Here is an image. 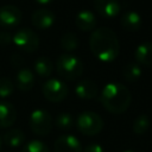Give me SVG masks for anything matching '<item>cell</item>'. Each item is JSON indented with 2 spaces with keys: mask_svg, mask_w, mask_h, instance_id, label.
<instances>
[{
  "mask_svg": "<svg viewBox=\"0 0 152 152\" xmlns=\"http://www.w3.org/2000/svg\"><path fill=\"white\" fill-rule=\"evenodd\" d=\"M89 48L91 53L104 63L115 61L120 53L118 36L109 27L95 28L89 37Z\"/></svg>",
  "mask_w": 152,
  "mask_h": 152,
  "instance_id": "cell-1",
  "label": "cell"
},
{
  "mask_svg": "<svg viewBox=\"0 0 152 152\" xmlns=\"http://www.w3.org/2000/svg\"><path fill=\"white\" fill-rule=\"evenodd\" d=\"M100 102L109 113L121 114L128 109L132 102V94L128 88L121 83L112 82L103 87L100 95Z\"/></svg>",
  "mask_w": 152,
  "mask_h": 152,
  "instance_id": "cell-2",
  "label": "cell"
},
{
  "mask_svg": "<svg viewBox=\"0 0 152 152\" xmlns=\"http://www.w3.org/2000/svg\"><path fill=\"white\" fill-rule=\"evenodd\" d=\"M56 70L62 78L66 81H74L82 76L84 71V65L82 61L76 56L70 53H63L56 61Z\"/></svg>",
  "mask_w": 152,
  "mask_h": 152,
  "instance_id": "cell-3",
  "label": "cell"
},
{
  "mask_svg": "<svg viewBox=\"0 0 152 152\" xmlns=\"http://www.w3.org/2000/svg\"><path fill=\"white\" fill-rule=\"evenodd\" d=\"M103 125H104L103 119L97 113L91 110H86L81 113L76 120L77 129L83 135H88V137L99 134L102 131Z\"/></svg>",
  "mask_w": 152,
  "mask_h": 152,
  "instance_id": "cell-4",
  "label": "cell"
},
{
  "mask_svg": "<svg viewBox=\"0 0 152 152\" xmlns=\"http://www.w3.org/2000/svg\"><path fill=\"white\" fill-rule=\"evenodd\" d=\"M12 42L17 48L26 52H34L39 46L38 34L28 27H23L15 31V33L12 36Z\"/></svg>",
  "mask_w": 152,
  "mask_h": 152,
  "instance_id": "cell-5",
  "label": "cell"
},
{
  "mask_svg": "<svg viewBox=\"0 0 152 152\" xmlns=\"http://www.w3.org/2000/svg\"><path fill=\"white\" fill-rule=\"evenodd\" d=\"M42 91H43L44 97L50 102H62L63 100L66 99L69 94L68 86L63 81L57 80V78L48 80L43 84Z\"/></svg>",
  "mask_w": 152,
  "mask_h": 152,
  "instance_id": "cell-6",
  "label": "cell"
},
{
  "mask_svg": "<svg viewBox=\"0 0 152 152\" xmlns=\"http://www.w3.org/2000/svg\"><path fill=\"white\" fill-rule=\"evenodd\" d=\"M30 128L37 135H46L52 128V118L45 109H34L30 115Z\"/></svg>",
  "mask_w": 152,
  "mask_h": 152,
  "instance_id": "cell-7",
  "label": "cell"
},
{
  "mask_svg": "<svg viewBox=\"0 0 152 152\" xmlns=\"http://www.w3.org/2000/svg\"><path fill=\"white\" fill-rule=\"evenodd\" d=\"M23 18L21 11L14 5H5L0 7V26L12 28L20 24Z\"/></svg>",
  "mask_w": 152,
  "mask_h": 152,
  "instance_id": "cell-8",
  "label": "cell"
},
{
  "mask_svg": "<svg viewBox=\"0 0 152 152\" xmlns=\"http://www.w3.org/2000/svg\"><path fill=\"white\" fill-rule=\"evenodd\" d=\"M94 8L102 18L112 19L120 13L121 5L118 0H94Z\"/></svg>",
  "mask_w": 152,
  "mask_h": 152,
  "instance_id": "cell-9",
  "label": "cell"
},
{
  "mask_svg": "<svg viewBox=\"0 0 152 152\" xmlns=\"http://www.w3.org/2000/svg\"><path fill=\"white\" fill-rule=\"evenodd\" d=\"M55 20H56L55 13L52 11L48 10V8L36 10L32 13V17H31V21H32L33 26L36 28H39V30L50 28L55 24Z\"/></svg>",
  "mask_w": 152,
  "mask_h": 152,
  "instance_id": "cell-10",
  "label": "cell"
},
{
  "mask_svg": "<svg viewBox=\"0 0 152 152\" xmlns=\"http://www.w3.org/2000/svg\"><path fill=\"white\" fill-rule=\"evenodd\" d=\"M55 152H82V145L80 140L70 134L61 135L55 140Z\"/></svg>",
  "mask_w": 152,
  "mask_h": 152,
  "instance_id": "cell-11",
  "label": "cell"
},
{
  "mask_svg": "<svg viewBox=\"0 0 152 152\" xmlns=\"http://www.w3.org/2000/svg\"><path fill=\"white\" fill-rule=\"evenodd\" d=\"M17 119V110L11 102L0 101V128L11 127Z\"/></svg>",
  "mask_w": 152,
  "mask_h": 152,
  "instance_id": "cell-12",
  "label": "cell"
},
{
  "mask_svg": "<svg viewBox=\"0 0 152 152\" xmlns=\"http://www.w3.org/2000/svg\"><path fill=\"white\" fill-rule=\"evenodd\" d=\"M75 24L81 31H93L97 24L95 14L89 10L80 11L75 17Z\"/></svg>",
  "mask_w": 152,
  "mask_h": 152,
  "instance_id": "cell-13",
  "label": "cell"
},
{
  "mask_svg": "<svg viewBox=\"0 0 152 152\" xmlns=\"http://www.w3.org/2000/svg\"><path fill=\"white\" fill-rule=\"evenodd\" d=\"M97 84L91 80H82L75 87V93L80 99L91 100L97 96Z\"/></svg>",
  "mask_w": 152,
  "mask_h": 152,
  "instance_id": "cell-14",
  "label": "cell"
},
{
  "mask_svg": "<svg viewBox=\"0 0 152 152\" xmlns=\"http://www.w3.org/2000/svg\"><path fill=\"white\" fill-rule=\"evenodd\" d=\"M34 84V76L32 70L28 68H21L15 76V86L21 91H28L33 88Z\"/></svg>",
  "mask_w": 152,
  "mask_h": 152,
  "instance_id": "cell-15",
  "label": "cell"
},
{
  "mask_svg": "<svg viewBox=\"0 0 152 152\" xmlns=\"http://www.w3.org/2000/svg\"><path fill=\"white\" fill-rule=\"evenodd\" d=\"M134 58L139 65L152 66V42H146L138 45L134 51Z\"/></svg>",
  "mask_w": 152,
  "mask_h": 152,
  "instance_id": "cell-16",
  "label": "cell"
},
{
  "mask_svg": "<svg viewBox=\"0 0 152 152\" xmlns=\"http://www.w3.org/2000/svg\"><path fill=\"white\" fill-rule=\"evenodd\" d=\"M121 26L128 32H135L141 27V17L135 11H126L120 20Z\"/></svg>",
  "mask_w": 152,
  "mask_h": 152,
  "instance_id": "cell-17",
  "label": "cell"
},
{
  "mask_svg": "<svg viewBox=\"0 0 152 152\" xmlns=\"http://www.w3.org/2000/svg\"><path fill=\"white\" fill-rule=\"evenodd\" d=\"M2 141L8 146V147H19L24 144L25 141V134L21 129L19 128H11L6 131L2 135Z\"/></svg>",
  "mask_w": 152,
  "mask_h": 152,
  "instance_id": "cell-18",
  "label": "cell"
},
{
  "mask_svg": "<svg viewBox=\"0 0 152 152\" xmlns=\"http://www.w3.org/2000/svg\"><path fill=\"white\" fill-rule=\"evenodd\" d=\"M53 64L52 61L46 56H40L34 61V71L40 77H49L52 74Z\"/></svg>",
  "mask_w": 152,
  "mask_h": 152,
  "instance_id": "cell-19",
  "label": "cell"
},
{
  "mask_svg": "<svg viewBox=\"0 0 152 152\" xmlns=\"http://www.w3.org/2000/svg\"><path fill=\"white\" fill-rule=\"evenodd\" d=\"M141 68L138 63H128L122 69V76L128 82H135L141 76Z\"/></svg>",
  "mask_w": 152,
  "mask_h": 152,
  "instance_id": "cell-20",
  "label": "cell"
},
{
  "mask_svg": "<svg viewBox=\"0 0 152 152\" xmlns=\"http://www.w3.org/2000/svg\"><path fill=\"white\" fill-rule=\"evenodd\" d=\"M61 46L66 52H71L78 48V38L74 32H65L61 37Z\"/></svg>",
  "mask_w": 152,
  "mask_h": 152,
  "instance_id": "cell-21",
  "label": "cell"
},
{
  "mask_svg": "<svg viewBox=\"0 0 152 152\" xmlns=\"http://www.w3.org/2000/svg\"><path fill=\"white\" fill-rule=\"evenodd\" d=\"M148 128H150V119L146 114H140L134 119L132 129L135 134H144L147 132Z\"/></svg>",
  "mask_w": 152,
  "mask_h": 152,
  "instance_id": "cell-22",
  "label": "cell"
},
{
  "mask_svg": "<svg viewBox=\"0 0 152 152\" xmlns=\"http://www.w3.org/2000/svg\"><path fill=\"white\" fill-rule=\"evenodd\" d=\"M55 125L62 131H68L74 126V118L69 113H61L55 119Z\"/></svg>",
  "mask_w": 152,
  "mask_h": 152,
  "instance_id": "cell-23",
  "label": "cell"
},
{
  "mask_svg": "<svg viewBox=\"0 0 152 152\" xmlns=\"http://www.w3.org/2000/svg\"><path fill=\"white\" fill-rule=\"evenodd\" d=\"M21 152H50L46 144L40 140H31L28 141L21 150Z\"/></svg>",
  "mask_w": 152,
  "mask_h": 152,
  "instance_id": "cell-24",
  "label": "cell"
},
{
  "mask_svg": "<svg viewBox=\"0 0 152 152\" xmlns=\"http://www.w3.org/2000/svg\"><path fill=\"white\" fill-rule=\"evenodd\" d=\"M14 91V84L8 77H0V97H8Z\"/></svg>",
  "mask_w": 152,
  "mask_h": 152,
  "instance_id": "cell-25",
  "label": "cell"
},
{
  "mask_svg": "<svg viewBox=\"0 0 152 152\" xmlns=\"http://www.w3.org/2000/svg\"><path fill=\"white\" fill-rule=\"evenodd\" d=\"M12 42V36L7 31H0V45L6 46Z\"/></svg>",
  "mask_w": 152,
  "mask_h": 152,
  "instance_id": "cell-26",
  "label": "cell"
},
{
  "mask_svg": "<svg viewBox=\"0 0 152 152\" xmlns=\"http://www.w3.org/2000/svg\"><path fill=\"white\" fill-rule=\"evenodd\" d=\"M11 63L13 66H23L25 64V59L23 58L21 55H18V53H14L11 56Z\"/></svg>",
  "mask_w": 152,
  "mask_h": 152,
  "instance_id": "cell-27",
  "label": "cell"
},
{
  "mask_svg": "<svg viewBox=\"0 0 152 152\" xmlns=\"http://www.w3.org/2000/svg\"><path fill=\"white\" fill-rule=\"evenodd\" d=\"M83 152H103V148L99 144H89Z\"/></svg>",
  "mask_w": 152,
  "mask_h": 152,
  "instance_id": "cell-28",
  "label": "cell"
},
{
  "mask_svg": "<svg viewBox=\"0 0 152 152\" xmlns=\"http://www.w3.org/2000/svg\"><path fill=\"white\" fill-rule=\"evenodd\" d=\"M36 1L40 5H48V4H51L53 0H36Z\"/></svg>",
  "mask_w": 152,
  "mask_h": 152,
  "instance_id": "cell-29",
  "label": "cell"
},
{
  "mask_svg": "<svg viewBox=\"0 0 152 152\" xmlns=\"http://www.w3.org/2000/svg\"><path fill=\"white\" fill-rule=\"evenodd\" d=\"M124 152H134V151H131V150H126V151H124Z\"/></svg>",
  "mask_w": 152,
  "mask_h": 152,
  "instance_id": "cell-30",
  "label": "cell"
},
{
  "mask_svg": "<svg viewBox=\"0 0 152 152\" xmlns=\"http://www.w3.org/2000/svg\"><path fill=\"white\" fill-rule=\"evenodd\" d=\"M1 145H2V139L0 138V147H1Z\"/></svg>",
  "mask_w": 152,
  "mask_h": 152,
  "instance_id": "cell-31",
  "label": "cell"
}]
</instances>
